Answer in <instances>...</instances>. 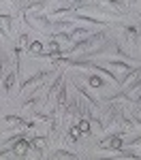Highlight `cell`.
<instances>
[{
	"label": "cell",
	"instance_id": "ffe728a7",
	"mask_svg": "<svg viewBox=\"0 0 141 160\" xmlns=\"http://www.w3.org/2000/svg\"><path fill=\"white\" fill-rule=\"evenodd\" d=\"M79 135H81L79 126H71V128H68V132H66V141H68V143H77Z\"/></svg>",
	"mask_w": 141,
	"mask_h": 160
},
{
	"label": "cell",
	"instance_id": "9c48e42d",
	"mask_svg": "<svg viewBox=\"0 0 141 160\" xmlns=\"http://www.w3.org/2000/svg\"><path fill=\"white\" fill-rule=\"evenodd\" d=\"M30 149V141H26V137H22L19 141H15V148H13V156H26Z\"/></svg>",
	"mask_w": 141,
	"mask_h": 160
},
{
	"label": "cell",
	"instance_id": "7c38bea8",
	"mask_svg": "<svg viewBox=\"0 0 141 160\" xmlns=\"http://www.w3.org/2000/svg\"><path fill=\"white\" fill-rule=\"evenodd\" d=\"M92 32H90L88 28H73V34H71V38H73V45H77V43H81L83 38H88Z\"/></svg>",
	"mask_w": 141,
	"mask_h": 160
},
{
	"label": "cell",
	"instance_id": "7402d4cb",
	"mask_svg": "<svg viewBox=\"0 0 141 160\" xmlns=\"http://www.w3.org/2000/svg\"><path fill=\"white\" fill-rule=\"evenodd\" d=\"M51 158H77V154L68 152V149H56V152L51 154Z\"/></svg>",
	"mask_w": 141,
	"mask_h": 160
},
{
	"label": "cell",
	"instance_id": "9a60e30c",
	"mask_svg": "<svg viewBox=\"0 0 141 160\" xmlns=\"http://www.w3.org/2000/svg\"><path fill=\"white\" fill-rule=\"evenodd\" d=\"M139 75H141V64H139V66H133V68H128V73L122 77V86L130 83V81H133V79H137Z\"/></svg>",
	"mask_w": 141,
	"mask_h": 160
},
{
	"label": "cell",
	"instance_id": "603a6c76",
	"mask_svg": "<svg viewBox=\"0 0 141 160\" xmlns=\"http://www.w3.org/2000/svg\"><path fill=\"white\" fill-rule=\"evenodd\" d=\"M115 156H118V158H139V154H137V152H130V149H118V152H115Z\"/></svg>",
	"mask_w": 141,
	"mask_h": 160
},
{
	"label": "cell",
	"instance_id": "2e32d148",
	"mask_svg": "<svg viewBox=\"0 0 141 160\" xmlns=\"http://www.w3.org/2000/svg\"><path fill=\"white\" fill-rule=\"evenodd\" d=\"M83 79L90 83V88H92V90H101V88L105 86V81H103L101 77H96V75H83Z\"/></svg>",
	"mask_w": 141,
	"mask_h": 160
},
{
	"label": "cell",
	"instance_id": "5b68a950",
	"mask_svg": "<svg viewBox=\"0 0 141 160\" xmlns=\"http://www.w3.org/2000/svg\"><path fill=\"white\" fill-rule=\"evenodd\" d=\"M51 75H53V71H38L37 75H32V77H28V79H26L24 83L19 86V92H24L26 88H30V86H37V90H38V88H41L38 83H41L43 79H47V77H51ZM37 90H34V92H37Z\"/></svg>",
	"mask_w": 141,
	"mask_h": 160
},
{
	"label": "cell",
	"instance_id": "cb8c5ba5",
	"mask_svg": "<svg viewBox=\"0 0 141 160\" xmlns=\"http://www.w3.org/2000/svg\"><path fill=\"white\" fill-rule=\"evenodd\" d=\"M38 102H41V100H38V96H32V98H28L24 105H22V109H24V111H32Z\"/></svg>",
	"mask_w": 141,
	"mask_h": 160
},
{
	"label": "cell",
	"instance_id": "7a4b0ae2",
	"mask_svg": "<svg viewBox=\"0 0 141 160\" xmlns=\"http://www.w3.org/2000/svg\"><path fill=\"white\" fill-rule=\"evenodd\" d=\"M96 9L105 13H111V15H124V4L120 0H96Z\"/></svg>",
	"mask_w": 141,
	"mask_h": 160
},
{
	"label": "cell",
	"instance_id": "277c9868",
	"mask_svg": "<svg viewBox=\"0 0 141 160\" xmlns=\"http://www.w3.org/2000/svg\"><path fill=\"white\" fill-rule=\"evenodd\" d=\"M22 126H26V120L19 115H4L0 118V128L2 130H19Z\"/></svg>",
	"mask_w": 141,
	"mask_h": 160
},
{
	"label": "cell",
	"instance_id": "8992f818",
	"mask_svg": "<svg viewBox=\"0 0 141 160\" xmlns=\"http://www.w3.org/2000/svg\"><path fill=\"white\" fill-rule=\"evenodd\" d=\"M66 102H68V86L62 81V86H60L58 94H56V109L64 111L66 109Z\"/></svg>",
	"mask_w": 141,
	"mask_h": 160
},
{
	"label": "cell",
	"instance_id": "83f0119b",
	"mask_svg": "<svg viewBox=\"0 0 141 160\" xmlns=\"http://www.w3.org/2000/svg\"><path fill=\"white\" fill-rule=\"evenodd\" d=\"M120 2H122V4H124V7H133V4H135V2H137V0H120Z\"/></svg>",
	"mask_w": 141,
	"mask_h": 160
},
{
	"label": "cell",
	"instance_id": "d6986e66",
	"mask_svg": "<svg viewBox=\"0 0 141 160\" xmlns=\"http://www.w3.org/2000/svg\"><path fill=\"white\" fill-rule=\"evenodd\" d=\"M107 64H109L111 68H118V71H122V75H126V73H128V68H130L126 62H122V60H107Z\"/></svg>",
	"mask_w": 141,
	"mask_h": 160
},
{
	"label": "cell",
	"instance_id": "4dcf8cb0",
	"mask_svg": "<svg viewBox=\"0 0 141 160\" xmlns=\"http://www.w3.org/2000/svg\"><path fill=\"white\" fill-rule=\"evenodd\" d=\"M137 2H139V4H141V0H137Z\"/></svg>",
	"mask_w": 141,
	"mask_h": 160
},
{
	"label": "cell",
	"instance_id": "30bf717a",
	"mask_svg": "<svg viewBox=\"0 0 141 160\" xmlns=\"http://www.w3.org/2000/svg\"><path fill=\"white\" fill-rule=\"evenodd\" d=\"M51 34L53 32H68V30H73V22L71 19H64V22H51ZM49 34V37H51Z\"/></svg>",
	"mask_w": 141,
	"mask_h": 160
},
{
	"label": "cell",
	"instance_id": "f1b7e54d",
	"mask_svg": "<svg viewBox=\"0 0 141 160\" xmlns=\"http://www.w3.org/2000/svg\"><path fill=\"white\" fill-rule=\"evenodd\" d=\"M135 45H137V47H141V30H139V34H137V41H135Z\"/></svg>",
	"mask_w": 141,
	"mask_h": 160
},
{
	"label": "cell",
	"instance_id": "4fadbf2b",
	"mask_svg": "<svg viewBox=\"0 0 141 160\" xmlns=\"http://www.w3.org/2000/svg\"><path fill=\"white\" fill-rule=\"evenodd\" d=\"M49 38H53V41H58L60 45H66V47H71L73 45V38H71V32H53Z\"/></svg>",
	"mask_w": 141,
	"mask_h": 160
},
{
	"label": "cell",
	"instance_id": "4316f807",
	"mask_svg": "<svg viewBox=\"0 0 141 160\" xmlns=\"http://www.w3.org/2000/svg\"><path fill=\"white\" fill-rule=\"evenodd\" d=\"M19 47H24V45H28V34H19V43H17Z\"/></svg>",
	"mask_w": 141,
	"mask_h": 160
},
{
	"label": "cell",
	"instance_id": "3957f363",
	"mask_svg": "<svg viewBox=\"0 0 141 160\" xmlns=\"http://www.w3.org/2000/svg\"><path fill=\"white\" fill-rule=\"evenodd\" d=\"M122 143H124V132L120 130V132H115V135L107 137V139H103L101 143H98V148L109 149V152H118V149L122 148Z\"/></svg>",
	"mask_w": 141,
	"mask_h": 160
},
{
	"label": "cell",
	"instance_id": "ac0fdd59",
	"mask_svg": "<svg viewBox=\"0 0 141 160\" xmlns=\"http://www.w3.org/2000/svg\"><path fill=\"white\" fill-rule=\"evenodd\" d=\"M71 17L73 19H81V22H88V24H96V26H107V22H101V19H96V17H88V15H73L71 13Z\"/></svg>",
	"mask_w": 141,
	"mask_h": 160
},
{
	"label": "cell",
	"instance_id": "5bb4252c",
	"mask_svg": "<svg viewBox=\"0 0 141 160\" xmlns=\"http://www.w3.org/2000/svg\"><path fill=\"white\" fill-rule=\"evenodd\" d=\"M15 77H17L15 71L4 75V79H2V92H4V94H9V92L13 90V86H15Z\"/></svg>",
	"mask_w": 141,
	"mask_h": 160
},
{
	"label": "cell",
	"instance_id": "52a82bcc",
	"mask_svg": "<svg viewBox=\"0 0 141 160\" xmlns=\"http://www.w3.org/2000/svg\"><path fill=\"white\" fill-rule=\"evenodd\" d=\"M11 30H13V17L7 15V13H0V32H2V37H9Z\"/></svg>",
	"mask_w": 141,
	"mask_h": 160
},
{
	"label": "cell",
	"instance_id": "6da1fadb",
	"mask_svg": "<svg viewBox=\"0 0 141 160\" xmlns=\"http://www.w3.org/2000/svg\"><path fill=\"white\" fill-rule=\"evenodd\" d=\"M22 15H24L26 24L32 26V28H37V30H49L51 28L49 17H45V15H37V13H22Z\"/></svg>",
	"mask_w": 141,
	"mask_h": 160
},
{
	"label": "cell",
	"instance_id": "8fae6325",
	"mask_svg": "<svg viewBox=\"0 0 141 160\" xmlns=\"http://www.w3.org/2000/svg\"><path fill=\"white\" fill-rule=\"evenodd\" d=\"M118 126H120V130H122L124 135H126V132H133V130L137 128V124L133 122V120H128V118L124 115V113L120 115V120H118Z\"/></svg>",
	"mask_w": 141,
	"mask_h": 160
},
{
	"label": "cell",
	"instance_id": "ba28073f",
	"mask_svg": "<svg viewBox=\"0 0 141 160\" xmlns=\"http://www.w3.org/2000/svg\"><path fill=\"white\" fill-rule=\"evenodd\" d=\"M47 145H49V139L47 137H34L32 141H30V148L32 149H37V154L41 156L45 149H47Z\"/></svg>",
	"mask_w": 141,
	"mask_h": 160
},
{
	"label": "cell",
	"instance_id": "e0dca14e",
	"mask_svg": "<svg viewBox=\"0 0 141 160\" xmlns=\"http://www.w3.org/2000/svg\"><path fill=\"white\" fill-rule=\"evenodd\" d=\"M137 34H139V30H137L135 26H126V28H124V38H126L128 43H133V45H135V41H137Z\"/></svg>",
	"mask_w": 141,
	"mask_h": 160
},
{
	"label": "cell",
	"instance_id": "44dd1931",
	"mask_svg": "<svg viewBox=\"0 0 141 160\" xmlns=\"http://www.w3.org/2000/svg\"><path fill=\"white\" fill-rule=\"evenodd\" d=\"M28 53H30V56H41V53H43V45H41V43H38V41H34V43H30V45H28Z\"/></svg>",
	"mask_w": 141,
	"mask_h": 160
},
{
	"label": "cell",
	"instance_id": "f546056e",
	"mask_svg": "<svg viewBox=\"0 0 141 160\" xmlns=\"http://www.w3.org/2000/svg\"><path fill=\"white\" fill-rule=\"evenodd\" d=\"M75 2H77V0H75ZM83 2H88V0H83Z\"/></svg>",
	"mask_w": 141,
	"mask_h": 160
},
{
	"label": "cell",
	"instance_id": "484cf974",
	"mask_svg": "<svg viewBox=\"0 0 141 160\" xmlns=\"http://www.w3.org/2000/svg\"><path fill=\"white\" fill-rule=\"evenodd\" d=\"M7 66H9V60H7V58H2V60H0V77L4 75V71H7Z\"/></svg>",
	"mask_w": 141,
	"mask_h": 160
},
{
	"label": "cell",
	"instance_id": "d4e9b609",
	"mask_svg": "<svg viewBox=\"0 0 141 160\" xmlns=\"http://www.w3.org/2000/svg\"><path fill=\"white\" fill-rule=\"evenodd\" d=\"M115 53H118V56H122L124 60H133V56H130L128 51H124L122 47H120V45H115Z\"/></svg>",
	"mask_w": 141,
	"mask_h": 160
}]
</instances>
